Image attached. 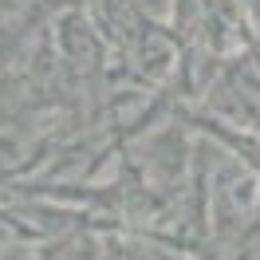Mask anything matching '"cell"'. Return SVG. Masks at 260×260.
Wrapping results in <instances>:
<instances>
[{
  "label": "cell",
  "mask_w": 260,
  "mask_h": 260,
  "mask_svg": "<svg viewBox=\"0 0 260 260\" xmlns=\"http://www.w3.org/2000/svg\"><path fill=\"white\" fill-rule=\"evenodd\" d=\"M59 51H63V59L75 67V71L95 67L99 55H103L99 28H91V20H87V16H63V20H59Z\"/></svg>",
  "instance_id": "cell-1"
},
{
  "label": "cell",
  "mask_w": 260,
  "mask_h": 260,
  "mask_svg": "<svg viewBox=\"0 0 260 260\" xmlns=\"http://www.w3.org/2000/svg\"><path fill=\"white\" fill-rule=\"evenodd\" d=\"M40 260H103V252H99V244L91 241V237L67 233L59 241H51L48 248L40 252Z\"/></svg>",
  "instance_id": "cell-2"
},
{
  "label": "cell",
  "mask_w": 260,
  "mask_h": 260,
  "mask_svg": "<svg viewBox=\"0 0 260 260\" xmlns=\"http://www.w3.org/2000/svg\"><path fill=\"white\" fill-rule=\"evenodd\" d=\"M0 260H40V256H36L28 244H4L0 241Z\"/></svg>",
  "instance_id": "cell-3"
},
{
  "label": "cell",
  "mask_w": 260,
  "mask_h": 260,
  "mask_svg": "<svg viewBox=\"0 0 260 260\" xmlns=\"http://www.w3.org/2000/svg\"><path fill=\"white\" fill-rule=\"evenodd\" d=\"M138 4H142V12H146V16H166V12H170V0H138Z\"/></svg>",
  "instance_id": "cell-4"
}]
</instances>
